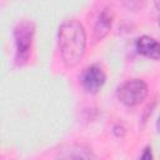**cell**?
I'll return each instance as SVG.
<instances>
[{
    "label": "cell",
    "instance_id": "cell-1",
    "mask_svg": "<svg viewBox=\"0 0 160 160\" xmlns=\"http://www.w3.org/2000/svg\"><path fill=\"white\" fill-rule=\"evenodd\" d=\"M60 55L68 68L76 66L84 58L86 49V32L78 20H65L58 31Z\"/></svg>",
    "mask_w": 160,
    "mask_h": 160
},
{
    "label": "cell",
    "instance_id": "cell-2",
    "mask_svg": "<svg viewBox=\"0 0 160 160\" xmlns=\"http://www.w3.org/2000/svg\"><path fill=\"white\" fill-rule=\"evenodd\" d=\"M12 35L15 41V64L22 66L30 58L35 35V24L31 20L22 19L14 26Z\"/></svg>",
    "mask_w": 160,
    "mask_h": 160
},
{
    "label": "cell",
    "instance_id": "cell-3",
    "mask_svg": "<svg viewBox=\"0 0 160 160\" xmlns=\"http://www.w3.org/2000/svg\"><path fill=\"white\" fill-rule=\"evenodd\" d=\"M148 84L141 79H130L122 82L118 90L116 96L125 106H136L141 104L148 96Z\"/></svg>",
    "mask_w": 160,
    "mask_h": 160
},
{
    "label": "cell",
    "instance_id": "cell-4",
    "mask_svg": "<svg viewBox=\"0 0 160 160\" xmlns=\"http://www.w3.org/2000/svg\"><path fill=\"white\" fill-rule=\"evenodd\" d=\"M80 81H81V85L85 89V91L94 95V94H98L101 90V88L104 86V84L106 81V75L99 65L92 64L84 69Z\"/></svg>",
    "mask_w": 160,
    "mask_h": 160
},
{
    "label": "cell",
    "instance_id": "cell-5",
    "mask_svg": "<svg viewBox=\"0 0 160 160\" xmlns=\"http://www.w3.org/2000/svg\"><path fill=\"white\" fill-rule=\"evenodd\" d=\"M135 49L139 54L150 58L160 59V42L151 36L142 35L135 40Z\"/></svg>",
    "mask_w": 160,
    "mask_h": 160
},
{
    "label": "cell",
    "instance_id": "cell-6",
    "mask_svg": "<svg viewBox=\"0 0 160 160\" xmlns=\"http://www.w3.org/2000/svg\"><path fill=\"white\" fill-rule=\"evenodd\" d=\"M112 19H114V14L111 11L110 8H104L95 22L94 26V38L95 40H102L110 31L111 29V24H112Z\"/></svg>",
    "mask_w": 160,
    "mask_h": 160
},
{
    "label": "cell",
    "instance_id": "cell-7",
    "mask_svg": "<svg viewBox=\"0 0 160 160\" xmlns=\"http://www.w3.org/2000/svg\"><path fill=\"white\" fill-rule=\"evenodd\" d=\"M65 160H92L91 159V154L86 150H81L80 152H75L71 154L70 156H68Z\"/></svg>",
    "mask_w": 160,
    "mask_h": 160
},
{
    "label": "cell",
    "instance_id": "cell-8",
    "mask_svg": "<svg viewBox=\"0 0 160 160\" xmlns=\"http://www.w3.org/2000/svg\"><path fill=\"white\" fill-rule=\"evenodd\" d=\"M139 160H154V155H152V150L150 146H146L142 150L141 156L139 158Z\"/></svg>",
    "mask_w": 160,
    "mask_h": 160
},
{
    "label": "cell",
    "instance_id": "cell-9",
    "mask_svg": "<svg viewBox=\"0 0 160 160\" xmlns=\"http://www.w3.org/2000/svg\"><path fill=\"white\" fill-rule=\"evenodd\" d=\"M156 130L160 132V114L158 116V120H156Z\"/></svg>",
    "mask_w": 160,
    "mask_h": 160
}]
</instances>
